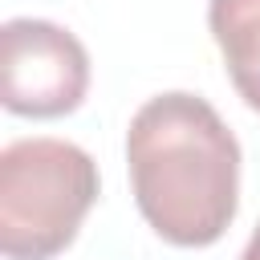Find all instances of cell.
<instances>
[{"mask_svg":"<svg viewBox=\"0 0 260 260\" xmlns=\"http://www.w3.org/2000/svg\"><path fill=\"white\" fill-rule=\"evenodd\" d=\"M126 167L142 219L175 248L215 244L240 207V142L219 110L187 89L142 102L126 130Z\"/></svg>","mask_w":260,"mask_h":260,"instance_id":"1","label":"cell"},{"mask_svg":"<svg viewBox=\"0 0 260 260\" xmlns=\"http://www.w3.org/2000/svg\"><path fill=\"white\" fill-rule=\"evenodd\" d=\"M207 28L236 93L260 114V0H207Z\"/></svg>","mask_w":260,"mask_h":260,"instance_id":"4","label":"cell"},{"mask_svg":"<svg viewBox=\"0 0 260 260\" xmlns=\"http://www.w3.org/2000/svg\"><path fill=\"white\" fill-rule=\"evenodd\" d=\"M98 162L65 138H16L0 150V252L53 260L98 203Z\"/></svg>","mask_w":260,"mask_h":260,"instance_id":"2","label":"cell"},{"mask_svg":"<svg viewBox=\"0 0 260 260\" xmlns=\"http://www.w3.org/2000/svg\"><path fill=\"white\" fill-rule=\"evenodd\" d=\"M85 45L41 16H12L0 28V102L20 118H61L85 102Z\"/></svg>","mask_w":260,"mask_h":260,"instance_id":"3","label":"cell"},{"mask_svg":"<svg viewBox=\"0 0 260 260\" xmlns=\"http://www.w3.org/2000/svg\"><path fill=\"white\" fill-rule=\"evenodd\" d=\"M240 260H260V223H256V232H252V240H248V248L240 252Z\"/></svg>","mask_w":260,"mask_h":260,"instance_id":"5","label":"cell"}]
</instances>
